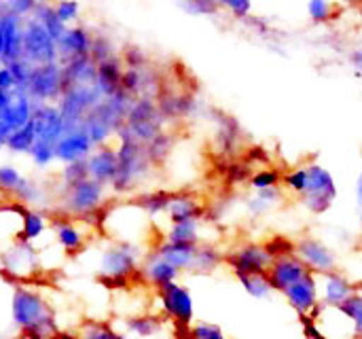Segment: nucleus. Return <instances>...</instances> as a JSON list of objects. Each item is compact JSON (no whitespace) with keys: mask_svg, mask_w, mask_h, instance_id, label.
I'll list each match as a JSON object with an SVG mask.
<instances>
[{"mask_svg":"<svg viewBox=\"0 0 362 339\" xmlns=\"http://www.w3.org/2000/svg\"><path fill=\"white\" fill-rule=\"evenodd\" d=\"M11 316L23 339H53L59 331L55 312L47 299L30 287H17L13 291Z\"/></svg>","mask_w":362,"mask_h":339,"instance_id":"nucleus-1","label":"nucleus"},{"mask_svg":"<svg viewBox=\"0 0 362 339\" xmlns=\"http://www.w3.org/2000/svg\"><path fill=\"white\" fill-rule=\"evenodd\" d=\"M102 229L108 231L115 242L138 246L140 240L151 231V219L134 200L117 202L106 206Z\"/></svg>","mask_w":362,"mask_h":339,"instance_id":"nucleus-2","label":"nucleus"},{"mask_svg":"<svg viewBox=\"0 0 362 339\" xmlns=\"http://www.w3.org/2000/svg\"><path fill=\"white\" fill-rule=\"evenodd\" d=\"M108 197V187L93 180V178H85L78 185H72L68 189L59 191V212L70 217V219H78L85 221L89 214H93L95 210H100L102 206H106Z\"/></svg>","mask_w":362,"mask_h":339,"instance_id":"nucleus-3","label":"nucleus"},{"mask_svg":"<svg viewBox=\"0 0 362 339\" xmlns=\"http://www.w3.org/2000/svg\"><path fill=\"white\" fill-rule=\"evenodd\" d=\"M140 251L134 244H123V242H112L100 259V280L115 287L123 289L127 287L129 278L140 272Z\"/></svg>","mask_w":362,"mask_h":339,"instance_id":"nucleus-4","label":"nucleus"},{"mask_svg":"<svg viewBox=\"0 0 362 339\" xmlns=\"http://www.w3.org/2000/svg\"><path fill=\"white\" fill-rule=\"evenodd\" d=\"M127 130L132 132V136L142 142L148 144L157 134H161L165 130V119L161 117L157 102L148 100V98H136L129 106L127 119H125Z\"/></svg>","mask_w":362,"mask_h":339,"instance_id":"nucleus-5","label":"nucleus"},{"mask_svg":"<svg viewBox=\"0 0 362 339\" xmlns=\"http://www.w3.org/2000/svg\"><path fill=\"white\" fill-rule=\"evenodd\" d=\"M308 174H310V187H308L305 195H301L303 206L312 214H325L333 206V202L337 200L335 178L320 163H310L308 166Z\"/></svg>","mask_w":362,"mask_h":339,"instance_id":"nucleus-6","label":"nucleus"},{"mask_svg":"<svg viewBox=\"0 0 362 339\" xmlns=\"http://www.w3.org/2000/svg\"><path fill=\"white\" fill-rule=\"evenodd\" d=\"M23 59L32 66H45L57 62V42L49 36V32L34 19L23 21Z\"/></svg>","mask_w":362,"mask_h":339,"instance_id":"nucleus-7","label":"nucleus"},{"mask_svg":"<svg viewBox=\"0 0 362 339\" xmlns=\"http://www.w3.org/2000/svg\"><path fill=\"white\" fill-rule=\"evenodd\" d=\"M25 93L34 100V104H49L53 100H59L64 93V72L62 64H45L34 66L32 76L28 81Z\"/></svg>","mask_w":362,"mask_h":339,"instance_id":"nucleus-8","label":"nucleus"},{"mask_svg":"<svg viewBox=\"0 0 362 339\" xmlns=\"http://www.w3.org/2000/svg\"><path fill=\"white\" fill-rule=\"evenodd\" d=\"M157 291V301L161 304L163 314L174 321L176 327H191L193 325V297L187 291V287L178 285V282H168Z\"/></svg>","mask_w":362,"mask_h":339,"instance_id":"nucleus-9","label":"nucleus"},{"mask_svg":"<svg viewBox=\"0 0 362 339\" xmlns=\"http://www.w3.org/2000/svg\"><path fill=\"white\" fill-rule=\"evenodd\" d=\"M310 321L314 323L322 339H361L354 321L341 310V306L320 304L310 314Z\"/></svg>","mask_w":362,"mask_h":339,"instance_id":"nucleus-10","label":"nucleus"},{"mask_svg":"<svg viewBox=\"0 0 362 339\" xmlns=\"http://www.w3.org/2000/svg\"><path fill=\"white\" fill-rule=\"evenodd\" d=\"M225 261L231 265V270L238 278L240 276H252V274H267V270L274 263L267 248L263 244H255V242H246L242 246H235L231 253L225 255Z\"/></svg>","mask_w":362,"mask_h":339,"instance_id":"nucleus-11","label":"nucleus"},{"mask_svg":"<svg viewBox=\"0 0 362 339\" xmlns=\"http://www.w3.org/2000/svg\"><path fill=\"white\" fill-rule=\"evenodd\" d=\"M0 268L4 274L13 276V278H32L38 270H40V261H38V251L34 248L32 242H23V240H15L11 242V246L0 255Z\"/></svg>","mask_w":362,"mask_h":339,"instance_id":"nucleus-12","label":"nucleus"},{"mask_svg":"<svg viewBox=\"0 0 362 339\" xmlns=\"http://www.w3.org/2000/svg\"><path fill=\"white\" fill-rule=\"evenodd\" d=\"M34 106H36L34 100L23 89H15L11 93L6 108L0 113V138L6 140L13 132L21 130L25 123H30V119L34 115Z\"/></svg>","mask_w":362,"mask_h":339,"instance_id":"nucleus-13","label":"nucleus"},{"mask_svg":"<svg viewBox=\"0 0 362 339\" xmlns=\"http://www.w3.org/2000/svg\"><path fill=\"white\" fill-rule=\"evenodd\" d=\"M51 217V231L55 242L66 255H78L87 246V234L83 229V221L78 225V219H70L66 214H49Z\"/></svg>","mask_w":362,"mask_h":339,"instance_id":"nucleus-14","label":"nucleus"},{"mask_svg":"<svg viewBox=\"0 0 362 339\" xmlns=\"http://www.w3.org/2000/svg\"><path fill=\"white\" fill-rule=\"evenodd\" d=\"M310 274H312V270L297 255L278 257V259H274L272 268L267 270L269 285L276 293H284L286 289H291L293 285H297L299 280H303Z\"/></svg>","mask_w":362,"mask_h":339,"instance_id":"nucleus-15","label":"nucleus"},{"mask_svg":"<svg viewBox=\"0 0 362 339\" xmlns=\"http://www.w3.org/2000/svg\"><path fill=\"white\" fill-rule=\"evenodd\" d=\"M295 255L314 272V274H329L337 270L335 253L316 238H303L295 242Z\"/></svg>","mask_w":362,"mask_h":339,"instance_id":"nucleus-16","label":"nucleus"},{"mask_svg":"<svg viewBox=\"0 0 362 339\" xmlns=\"http://www.w3.org/2000/svg\"><path fill=\"white\" fill-rule=\"evenodd\" d=\"M32 123L36 130V140H40V142L57 144L66 132L62 113L53 104H36L34 115H32Z\"/></svg>","mask_w":362,"mask_h":339,"instance_id":"nucleus-17","label":"nucleus"},{"mask_svg":"<svg viewBox=\"0 0 362 339\" xmlns=\"http://www.w3.org/2000/svg\"><path fill=\"white\" fill-rule=\"evenodd\" d=\"M93 149H95L93 142L89 140L87 132L81 125V127H72L64 132V136L55 144V157L62 163H72V161L87 159Z\"/></svg>","mask_w":362,"mask_h":339,"instance_id":"nucleus-18","label":"nucleus"},{"mask_svg":"<svg viewBox=\"0 0 362 339\" xmlns=\"http://www.w3.org/2000/svg\"><path fill=\"white\" fill-rule=\"evenodd\" d=\"M316 285H318V299L325 306H341L356 291V287L337 270L329 274H316Z\"/></svg>","mask_w":362,"mask_h":339,"instance_id":"nucleus-19","label":"nucleus"},{"mask_svg":"<svg viewBox=\"0 0 362 339\" xmlns=\"http://www.w3.org/2000/svg\"><path fill=\"white\" fill-rule=\"evenodd\" d=\"M284 299L288 301V306L299 314V316H310L318 306V285H316V274L312 272L310 276H305L303 280H299L297 285H293L291 289H286Z\"/></svg>","mask_w":362,"mask_h":339,"instance_id":"nucleus-20","label":"nucleus"},{"mask_svg":"<svg viewBox=\"0 0 362 339\" xmlns=\"http://www.w3.org/2000/svg\"><path fill=\"white\" fill-rule=\"evenodd\" d=\"M208 208L199 202V197H195L189 191H174L170 208H168V219L172 225L176 223H202L206 219Z\"/></svg>","mask_w":362,"mask_h":339,"instance_id":"nucleus-21","label":"nucleus"},{"mask_svg":"<svg viewBox=\"0 0 362 339\" xmlns=\"http://www.w3.org/2000/svg\"><path fill=\"white\" fill-rule=\"evenodd\" d=\"M91 36L87 28L74 25L64 32V36L57 40V62L66 64L76 57H87L91 51Z\"/></svg>","mask_w":362,"mask_h":339,"instance_id":"nucleus-22","label":"nucleus"},{"mask_svg":"<svg viewBox=\"0 0 362 339\" xmlns=\"http://www.w3.org/2000/svg\"><path fill=\"white\" fill-rule=\"evenodd\" d=\"M0 21H2V36H4V49H2L0 64L6 66L15 59H21V55H23V21L25 19L2 11Z\"/></svg>","mask_w":362,"mask_h":339,"instance_id":"nucleus-23","label":"nucleus"},{"mask_svg":"<svg viewBox=\"0 0 362 339\" xmlns=\"http://www.w3.org/2000/svg\"><path fill=\"white\" fill-rule=\"evenodd\" d=\"M87 166H89V178L108 187L110 180L115 178L117 170H119L117 149H112L110 144L95 146L91 151V155L87 157Z\"/></svg>","mask_w":362,"mask_h":339,"instance_id":"nucleus-24","label":"nucleus"},{"mask_svg":"<svg viewBox=\"0 0 362 339\" xmlns=\"http://www.w3.org/2000/svg\"><path fill=\"white\" fill-rule=\"evenodd\" d=\"M140 274H142V278H144L146 285H151L153 289H159V287H163L168 282H176V278H178L180 272L172 263H168L165 259H161L151 248L148 255H144V259L140 263Z\"/></svg>","mask_w":362,"mask_h":339,"instance_id":"nucleus-25","label":"nucleus"},{"mask_svg":"<svg viewBox=\"0 0 362 339\" xmlns=\"http://www.w3.org/2000/svg\"><path fill=\"white\" fill-rule=\"evenodd\" d=\"M123 59L121 55H115L102 64H98V74H95V87L104 98L115 96L121 89V79H123Z\"/></svg>","mask_w":362,"mask_h":339,"instance_id":"nucleus-26","label":"nucleus"},{"mask_svg":"<svg viewBox=\"0 0 362 339\" xmlns=\"http://www.w3.org/2000/svg\"><path fill=\"white\" fill-rule=\"evenodd\" d=\"M153 251L165 259L168 263H172L178 272H187L191 270L193 265V259H195V251H197V244H176V242H159L153 246Z\"/></svg>","mask_w":362,"mask_h":339,"instance_id":"nucleus-27","label":"nucleus"},{"mask_svg":"<svg viewBox=\"0 0 362 339\" xmlns=\"http://www.w3.org/2000/svg\"><path fill=\"white\" fill-rule=\"evenodd\" d=\"M13 202H19L23 204L25 208H38V210H45L49 206V195L45 191L42 185H38L36 180L32 178H25L21 176L19 185L13 189V193L8 195Z\"/></svg>","mask_w":362,"mask_h":339,"instance_id":"nucleus-28","label":"nucleus"},{"mask_svg":"<svg viewBox=\"0 0 362 339\" xmlns=\"http://www.w3.org/2000/svg\"><path fill=\"white\" fill-rule=\"evenodd\" d=\"M172 195H174L172 189H148V191H140L138 195H134V202L146 212L148 219H157L161 214H168Z\"/></svg>","mask_w":362,"mask_h":339,"instance_id":"nucleus-29","label":"nucleus"},{"mask_svg":"<svg viewBox=\"0 0 362 339\" xmlns=\"http://www.w3.org/2000/svg\"><path fill=\"white\" fill-rule=\"evenodd\" d=\"M51 225V217L45 212V210H38V208H28L23 219H21V234H19V240L23 242H36L45 236V231L49 229Z\"/></svg>","mask_w":362,"mask_h":339,"instance_id":"nucleus-30","label":"nucleus"},{"mask_svg":"<svg viewBox=\"0 0 362 339\" xmlns=\"http://www.w3.org/2000/svg\"><path fill=\"white\" fill-rule=\"evenodd\" d=\"M144 149H146V157H148L151 166L157 170V168H161V166H165L170 161V155L176 149V138H174V134L163 130L148 144H144Z\"/></svg>","mask_w":362,"mask_h":339,"instance_id":"nucleus-31","label":"nucleus"},{"mask_svg":"<svg viewBox=\"0 0 362 339\" xmlns=\"http://www.w3.org/2000/svg\"><path fill=\"white\" fill-rule=\"evenodd\" d=\"M223 261H225V255H223L212 242H202V244H197V251H195V259H193L191 272L210 274V272H214Z\"/></svg>","mask_w":362,"mask_h":339,"instance_id":"nucleus-32","label":"nucleus"},{"mask_svg":"<svg viewBox=\"0 0 362 339\" xmlns=\"http://www.w3.org/2000/svg\"><path fill=\"white\" fill-rule=\"evenodd\" d=\"M32 17L49 32V36L57 42L62 36H64V32L68 30V25L66 23H62V19L57 17V13H55V8L51 6V4H45V2H38V6H36V11L32 13Z\"/></svg>","mask_w":362,"mask_h":339,"instance_id":"nucleus-33","label":"nucleus"},{"mask_svg":"<svg viewBox=\"0 0 362 339\" xmlns=\"http://www.w3.org/2000/svg\"><path fill=\"white\" fill-rule=\"evenodd\" d=\"M202 223H176L170 225L165 240L168 242H176V244H202L204 236H202Z\"/></svg>","mask_w":362,"mask_h":339,"instance_id":"nucleus-34","label":"nucleus"},{"mask_svg":"<svg viewBox=\"0 0 362 339\" xmlns=\"http://www.w3.org/2000/svg\"><path fill=\"white\" fill-rule=\"evenodd\" d=\"M34 144H36V130H34L32 119H30V123H25L21 130L13 132L4 140V149H8L11 153H19V155H23V153L30 155V151H32Z\"/></svg>","mask_w":362,"mask_h":339,"instance_id":"nucleus-35","label":"nucleus"},{"mask_svg":"<svg viewBox=\"0 0 362 339\" xmlns=\"http://www.w3.org/2000/svg\"><path fill=\"white\" fill-rule=\"evenodd\" d=\"M280 200H282L280 187L257 191V193L248 200V212H252L255 217H261V214H265L272 206H276Z\"/></svg>","mask_w":362,"mask_h":339,"instance_id":"nucleus-36","label":"nucleus"},{"mask_svg":"<svg viewBox=\"0 0 362 339\" xmlns=\"http://www.w3.org/2000/svg\"><path fill=\"white\" fill-rule=\"evenodd\" d=\"M125 327L132 335H138V338H148L153 333L159 331L161 327V318L155 316V314H142V316H132V318H125Z\"/></svg>","mask_w":362,"mask_h":339,"instance_id":"nucleus-37","label":"nucleus"},{"mask_svg":"<svg viewBox=\"0 0 362 339\" xmlns=\"http://www.w3.org/2000/svg\"><path fill=\"white\" fill-rule=\"evenodd\" d=\"M240 285L244 287V291L255 297V299H265L267 295L274 293L272 285H269V278L267 274H252V276H240L238 278Z\"/></svg>","mask_w":362,"mask_h":339,"instance_id":"nucleus-38","label":"nucleus"},{"mask_svg":"<svg viewBox=\"0 0 362 339\" xmlns=\"http://www.w3.org/2000/svg\"><path fill=\"white\" fill-rule=\"evenodd\" d=\"M78 339H125L121 333H117L110 325L98 323V321H87L78 327L76 331Z\"/></svg>","mask_w":362,"mask_h":339,"instance_id":"nucleus-39","label":"nucleus"},{"mask_svg":"<svg viewBox=\"0 0 362 339\" xmlns=\"http://www.w3.org/2000/svg\"><path fill=\"white\" fill-rule=\"evenodd\" d=\"M119 55L117 49H115V42L110 40V36L106 34H93L91 36V51H89V57L95 62V64H102L110 57Z\"/></svg>","mask_w":362,"mask_h":339,"instance_id":"nucleus-40","label":"nucleus"},{"mask_svg":"<svg viewBox=\"0 0 362 339\" xmlns=\"http://www.w3.org/2000/svg\"><path fill=\"white\" fill-rule=\"evenodd\" d=\"M62 189H68L72 185H78L81 180L89 178V166H87V159H81V161H72V163H64L62 168Z\"/></svg>","mask_w":362,"mask_h":339,"instance_id":"nucleus-41","label":"nucleus"},{"mask_svg":"<svg viewBox=\"0 0 362 339\" xmlns=\"http://www.w3.org/2000/svg\"><path fill=\"white\" fill-rule=\"evenodd\" d=\"M282 185V174L274 168H263L259 172H255L248 180V187L255 191H263V189H274Z\"/></svg>","mask_w":362,"mask_h":339,"instance_id":"nucleus-42","label":"nucleus"},{"mask_svg":"<svg viewBox=\"0 0 362 339\" xmlns=\"http://www.w3.org/2000/svg\"><path fill=\"white\" fill-rule=\"evenodd\" d=\"M282 183H284V187L291 191V193H295V195H305V191H308V187H310V174H308V166L305 168H295V170H291V172H286L284 176H282Z\"/></svg>","mask_w":362,"mask_h":339,"instance_id":"nucleus-43","label":"nucleus"},{"mask_svg":"<svg viewBox=\"0 0 362 339\" xmlns=\"http://www.w3.org/2000/svg\"><path fill=\"white\" fill-rule=\"evenodd\" d=\"M341 310L354 321L356 331H358V338L362 339V289H356V291L341 304Z\"/></svg>","mask_w":362,"mask_h":339,"instance_id":"nucleus-44","label":"nucleus"},{"mask_svg":"<svg viewBox=\"0 0 362 339\" xmlns=\"http://www.w3.org/2000/svg\"><path fill=\"white\" fill-rule=\"evenodd\" d=\"M30 157H32V161H34L36 168H47V166H51L57 159L55 157V144L36 140V144L30 151Z\"/></svg>","mask_w":362,"mask_h":339,"instance_id":"nucleus-45","label":"nucleus"},{"mask_svg":"<svg viewBox=\"0 0 362 339\" xmlns=\"http://www.w3.org/2000/svg\"><path fill=\"white\" fill-rule=\"evenodd\" d=\"M252 168L248 161H229L227 168H225V176L229 183L233 185H242V183H248L250 176H252Z\"/></svg>","mask_w":362,"mask_h":339,"instance_id":"nucleus-46","label":"nucleus"},{"mask_svg":"<svg viewBox=\"0 0 362 339\" xmlns=\"http://www.w3.org/2000/svg\"><path fill=\"white\" fill-rule=\"evenodd\" d=\"M121 59H123V66H125V68H136V70H142L144 66L151 64L146 51L140 49V47H136V45L125 47L123 53H121Z\"/></svg>","mask_w":362,"mask_h":339,"instance_id":"nucleus-47","label":"nucleus"},{"mask_svg":"<svg viewBox=\"0 0 362 339\" xmlns=\"http://www.w3.org/2000/svg\"><path fill=\"white\" fill-rule=\"evenodd\" d=\"M19 180H21V174L15 166H8V163L0 166V193L11 195L13 189L19 185Z\"/></svg>","mask_w":362,"mask_h":339,"instance_id":"nucleus-48","label":"nucleus"},{"mask_svg":"<svg viewBox=\"0 0 362 339\" xmlns=\"http://www.w3.org/2000/svg\"><path fill=\"white\" fill-rule=\"evenodd\" d=\"M263 246L267 248V253L272 255V259L295 255V242H291L288 238H282V236L272 238V240H269V242H265Z\"/></svg>","mask_w":362,"mask_h":339,"instance_id":"nucleus-49","label":"nucleus"},{"mask_svg":"<svg viewBox=\"0 0 362 339\" xmlns=\"http://www.w3.org/2000/svg\"><path fill=\"white\" fill-rule=\"evenodd\" d=\"M36 6H38V0H6L2 4V11L25 19L28 15H32L36 11Z\"/></svg>","mask_w":362,"mask_h":339,"instance_id":"nucleus-50","label":"nucleus"},{"mask_svg":"<svg viewBox=\"0 0 362 339\" xmlns=\"http://www.w3.org/2000/svg\"><path fill=\"white\" fill-rule=\"evenodd\" d=\"M53 8H55L57 17L62 19V23H66V25L76 21L78 13H81V4L76 0H59Z\"/></svg>","mask_w":362,"mask_h":339,"instance_id":"nucleus-51","label":"nucleus"},{"mask_svg":"<svg viewBox=\"0 0 362 339\" xmlns=\"http://www.w3.org/2000/svg\"><path fill=\"white\" fill-rule=\"evenodd\" d=\"M308 13H310V17H312L316 23H322V21L331 19L333 6H331L329 0H310V2H308Z\"/></svg>","mask_w":362,"mask_h":339,"instance_id":"nucleus-52","label":"nucleus"},{"mask_svg":"<svg viewBox=\"0 0 362 339\" xmlns=\"http://www.w3.org/2000/svg\"><path fill=\"white\" fill-rule=\"evenodd\" d=\"M189 335L191 339H214L223 335V331L218 325H212V323H193L189 327Z\"/></svg>","mask_w":362,"mask_h":339,"instance_id":"nucleus-53","label":"nucleus"},{"mask_svg":"<svg viewBox=\"0 0 362 339\" xmlns=\"http://www.w3.org/2000/svg\"><path fill=\"white\" fill-rule=\"evenodd\" d=\"M180 2L189 13H195V15H210L221 8L218 0H180Z\"/></svg>","mask_w":362,"mask_h":339,"instance_id":"nucleus-54","label":"nucleus"},{"mask_svg":"<svg viewBox=\"0 0 362 339\" xmlns=\"http://www.w3.org/2000/svg\"><path fill=\"white\" fill-rule=\"evenodd\" d=\"M218 6L227 8L235 17H248L250 8H252V2L250 0H218Z\"/></svg>","mask_w":362,"mask_h":339,"instance_id":"nucleus-55","label":"nucleus"},{"mask_svg":"<svg viewBox=\"0 0 362 339\" xmlns=\"http://www.w3.org/2000/svg\"><path fill=\"white\" fill-rule=\"evenodd\" d=\"M0 89H2V91H6V93H13V91L17 89L15 76H13L11 68H8V66H4V64H0Z\"/></svg>","mask_w":362,"mask_h":339,"instance_id":"nucleus-56","label":"nucleus"},{"mask_svg":"<svg viewBox=\"0 0 362 339\" xmlns=\"http://www.w3.org/2000/svg\"><path fill=\"white\" fill-rule=\"evenodd\" d=\"M8 100H11V93H6V91H2V89H0V113L6 108Z\"/></svg>","mask_w":362,"mask_h":339,"instance_id":"nucleus-57","label":"nucleus"},{"mask_svg":"<svg viewBox=\"0 0 362 339\" xmlns=\"http://www.w3.org/2000/svg\"><path fill=\"white\" fill-rule=\"evenodd\" d=\"M356 200H358V206L362 208V174L358 176V183H356Z\"/></svg>","mask_w":362,"mask_h":339,"instance_id":"nucleus-58","label":"nucleus"},{"mask_svg":"<svg viewBox=\"0 0 362 339\" xmlns=\"http://www.w3.org/2000/svg\"><path fill=\"white\" fill-rule=\"evenodd\" d=\"M2 49H4V36H2V21H0V62H2Z\"/></svg>","mask_w":362,"mask_h":339,"instance_id":"nucleus-59","label":"nucleus"},{"mask_svg":"<svg viewBox=\"0 0 362 339\" xmlns=\"http://www.w3.org/2000/svg\"><path fill=\"white\" fill-rule=\"evenodd\" d=\"M354 64H356L358 68H362V51H358V53H354Z\"/></svg>","mask_w":362,"mask_h":339,"instance_id":"nucleus-60","label":"nucleus"},{"mask_svg":"<svg viewBox=\"0 0 362 339\" xmlns=\"http://www.w3.org/2000/svg\"><path fill=\"white\" fill-rule=\"evenodd\" d=\"M2 146H4V140H2V138H0V149H2Z\"/></svg>","mask_w":362,"mask_h":339,"instance_id":"nucleus-61","label":"nucleus"},{"mask_svg":"<svg viewBox=\"0 0 362 339\" xmlns=\"http://www.w3.org/2000/svg\"><path fill=\"white\" fill-rule=\"evenodd\" d=\"M214 339H227L225 335H218V338H214Z\"/></svg>","mask_w":362,"mask_h":339,"instance_id":"nucleus-62","label":"nucleus"},{"mask_svg":"<svg viewBox=\"0 0 362 339\" xmlns=\"http://www.w3.org/2000/svg\"><path fill=\"white\" fill-rule=\"evenodd\" d=\"M0 15H2V2H0Z\"/></svg>","mask_w":362,"mask_h":339,"instance_id":"nucleus-63","label":"nucleus"},{"mask_svg":"<svg viewBox=\"0 0 362 339\" xmlns=\"http://www.w3.org/2000/svg\"><path fill=\"white\" fill-rule=\"evenodd\" d=\"M0 339H2V338H0Z\"/></svg>","mask_w":362,"mask_h":339,"instance_id":"nucleus-64","label":"nucleus"}]
</instances>
